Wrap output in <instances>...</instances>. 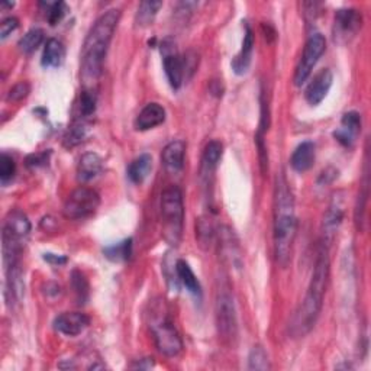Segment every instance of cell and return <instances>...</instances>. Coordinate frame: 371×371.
Segmentation results:
<instances>
[{"instance_id": "obj_1", "label": "cell", "mask_w": 371, "mask_h": 371, "mask_svg": "<svg viewBox=\"0 0 371 371\" xmlns=\"http://www.w3.org/2000/svg\"><path fill=\"white\" fill-rule=\"evenodd\" d=\"M120 19L119 9H109L96 19L80 52V78L86 89L102 76L103 63Z\"/></svg>"}, {"instance_id": "obj_2", "label": "cell", "mask_w": 371, "mask_h": 371, "mask_svg": "<svg viewBox=\"0 0 371 371\" xmlns=\"http://www.w3.org/2000/svg\"><path fill=\"white\" fill-rule=\"evenodd\" d=\"M296 232L295 198L286 176L282 173L277 177L274 191V255L282 267H287L290 263Z\"/></svg>"}, {"instance_id": "obj_3", "label": "cell", "mask_w": 371, "mask_h": 371, "mask_svg": "<svg viewBox=\"0 0 371 371\" xmlns=\"http://www.w3.org/2000/svg\"><path fill=\"white\" fill-rule=\"evenodd\" d=\"M328 280H329V254L328 246L321 242L306 296L304 301H301L299 309L296 310L293 321L290 324V334L295 338H300L309 334L316 321H318L324 306V297L326 293Z\"/></svg>"}, {"instance_id": "obj_4", "label": "cell", "mask_w": 371, "mask_h": 371, "mask_svg": "<svg viewBox=\"0 0 371 371\" xmlns=\"http://www.w3.org/2000/svg\"><path fill=\"white\" fill-rule=\"evenodd\" d=\"M31 232V222L22 211H10L2 229V255L5 270L19 264V257Z\"/></svg>"}, {"instance_id": "obj_5", "label": "cell", "mask_w": 371, "mask_h": 371, "mask_svg": "<svg viewBox=\"0 0 371 371\" xmlns=\"http://www.w3.org/2000/svg\"><path fill=\"white\" fill-rule=\"evenodd\" d=\"M161 225L162 237L171 246H177L183 237L184 203L183 191L177 186H170L161 195Z\"/></svg>"}, {"instance_id": "obj_6", "label": "cell", "mask_w": 371, "mask_h": 371, "mask_svg": "<svg viewBox=\"0 0 371 371\" xmlns=\"http://www.w3.org/2000/svg\"><path fill=\"white\" fill-rule=\"evenodd\" d=\"M149 329L153 332L158 351L167 357H176L183 350V341L174 326L164 304H154L151 310Z\"/></svg>"}, {"instance_id": "obj_7", "label": "cell", "mask_w": 371, "mask_h": 371, "mask_svg": "<svg viewBox=\"0 0 371 371\" xmlns=\"http://www.w3.org/2000/svg\"><path fill=\"white\" fill-rule=\"evenodd\" d=\"M100 204V196L96 190L90 187L80 186L68 195L63 213L67 219L72 221H80L96 213Z\"/></svg>"}, {"instance_id": "obj_8", "label": "cell", "mask_w": 371, "mask_h": 371, "mask_svg": "<svg viewBox=\"0 0 371 371\" xmlns=\"http://www.w3.org/2000/svg\"><path fill=\"white\" fill-rule=\"evenodd\" d=\"M216 325L219 335L225 342H232L238 334V318L233 297L229 292H221L216 299Z\"/></svg>"}, {"instance_id": "obj_9", "label": "cell", "mask_w": 371, "mask_h": 371, "mask_svg": "<svg viewBox=\"0 0 371 371\" xmlns=\"http://www.w3.org/2000/svg\"><path fill=\"white\" fill-rule=\"evenodd\" d=\"M326 50V39L322 34H313L308 39V43L305 45L304 54H301V59L296 67L295 72V85L299 87L301 85H305V81L309 78L312 74V70L315 68L316 63L319 61L322 57V54Z\"/></svg>"}, {"instance_id": "obj_10", "label": "cell", "mask_w": 371, "mask_h": 371, "mask_svg": "<svg viewBox=\"0 0 371 371\" xmlns=\"http://www.w3.org/2000/svg\"><path fill=\"white\" fill-rule=\"evenodd\" d=\"M343 215H346V202H343V193L338 191L334 195L331 203L324 215L322 221V244L329 246L332 244L337 232L342 224Z\"/></svg>"}, {"instance_id": "obj_11", "label": "cell", "mask_w": 371, "mask_h": 371, "mask_svg": "<svg viewBox=\"0 0 371 371\" xmlns=\"http://www.w3.org/2000/svg\"><path fill=\"white\" fill-rule=\"evenodd\" d=\"M161 50H164L162 65H164V72H166L169 83L174 90H178L183 85L184 77L187 76L186 59L182 57L180 54H177L173 50V45L169 47L167 41L166 43H162Z\"/></svg>"}, {"instance_id": "obj_12", "label": "cell", "mask_w": 371, "mask_h": 371, "mask_svg": "<svg viewBox=\"0 0 371 371\" xmlns=\"http://www.w3.org/2000/svg\"><path fill=\"white\" fill-rule=\"evenodd\" d=\"M361 13L355 9H339L335 13L334 34L335 39L347 41L361 28Z\"/></svg>"}, {"instance_id": "obj_13", "label": "cell", "mask_w": 371, "mask_h": 371, "mask_svg": "<svg viewBox=\"0 0 371 371\" xmlns=\"http://www.w3.org/2000/svg\"><path fill=\"white\" fill-rule=\"evenodd\" d=\"M89 316L81 312H64L54 319V329L65 337H77L89 326Z\"/></svg>"}, {"instance_id": "obj_14", "label": "cell", "mask_w": 371, "mask_h": 371, "mask_svg": "<svg viewBox=\"0 0 371 371\" xmlns=\"http://www.w3.org/2000/svg\"><path fill=\"white\" fill-rule=\"evenodd\" d=\"M332 81H334V76L331 70H328V68L321 70L313 77V80L310 81L306 89V100L312 106L319 105L326 98L328 92L331 90Z\"/></svg>"}, {"instance_id": "obj_15", "label": "cell", "mask_w": 371, "mask_h": 371, "mask_svg": "<svg viewBox=\"0 0 371 371\" xmlns=\"http://www.w3.org/2000/svg\"><path fill=\"white\" fill-rule=\"evenodd\" d=\"M186 156V144L182 140L171 141L162 149V166L170 174H177L183 170Z\"/></svg>"}, {"instance_id": "obj_16", "label": "cell", "mask_w": 371, "mask_h": 371, "mask_svg": "<svg viewBox=\"0 0 371 371\" xmlns=\"http://www.w3.org/2000/svg\"><path fill=\"white\" fill-rule=\"evenodd\" d=\"M361 132V116L359 112H348L342 116L341 128L334 132L335 140L343 147H351Z\"/></svg>"}, {"instance_id": "obj_17", "label": "cell", "mask_w": 371, "mask_h": 371, "mask_svg": "<svg viewBox=\"0 0 371 371\" xmlns=\"http://www.w3.org/2000/svg\"><path fill=\"white\" fill-rule=\"evenodd\" d=\"M23 297V280L21 266L10 267L6 270V282H5V299L8 306L12 309L15 305L21 304Z\"/></svg>"}, {"instance_id": "obj_18", "label": "cell", "mask_w": 371, "mask_h": 371, "mask_svg": "<svg viewBox=\"0 0 371 371\" xmlns=\"http://www.w3.org/2000/svg\"><path fill=\"white\" fill-rule=\"evenodd\" d=\"M253 52H254V34L250 28V25H245V34L242 39L241 51L237 54V57L232 60V70L238 76L245 74L253 61Z\"/></svg>"}, {"instance_id": "obj_19", "label": "cell", "mask_w": 371, "mask_h": 371, "mask_svg": "<svg viewBox=\"0 0 371 371\" xmlns=\"http://www.w3.org/2000/svg\"><path fill=\"white\" fill-rule=\"evenodd\" d=\"M166 120V111L158 103H148L135 119V128L138 131L153 129Z\"/></svg>"}, {"instance_id": "obj_20", "label": "cell", "mask_w": 371, "mask_h": 371, "mask_svg": "<svg viewBox=\"0 0 371 371\" xmlns=\"http://www.w3.org/2000/svg\"><path fill=\"white\" fill-rule=\"evenodd\" d=\"M103 170V161L96 153H86L80 158L77 166V178L81 183H87L98 177Z\"/></svg>"}, {"instance_id": "obj_21", "label": "cell", "mask_w": 371, "mask_h": 371, "mask_svg": "<svg viewBox=\"0 0 371 371\" xmlns=\"http://www.w3.org/2000/svg\"><path fill=\"white\" fill-rule=\"evenodd\" d=\"M315 149H316L315 144L310 141H305L296 147L292 160H290V164L295 171L305 173L312 169L315 162V156H316Z\"/></svg>"}, {"instance_id": "obj_22", "label": "cell", "mask_w": 371, "mask_h": 371, "mask_svg": "<svg viewBox=\"0 0 371 371\" xmlns=\"http://www.w3.org/2000/svg\"><path fill=\"white\" fill-rule=\"evenodd\" d=\"M224 154V145L213 140L206 144L204 149H203V157H202V174L203 177H211L219 161H221Z\"/></svg>"}, {"instance_id": "obj_23", "label": "cell", "mask_w": 371, "mask_h": 371, "mask_svg": "<svg viewBox=\"0 0 371 371\" xmlns=\"http://www.w3.org/2000/svg\"><path fill=\"white\" fill-rule=\"evenodd\" d=\"M151 169H153V158H151L149 154H141L129 164L127 171L128 178L134 184H141L149 176Z\"/></svg>"}, {"instance_id": "obj_24", "label": "cell", "mask_w": 371, "mask_h": 371, "mask_svg": "<svg viewBox=\"0 0 371 371\" xmlns=\"http://www.w3.org/2000/svg\"><path fill=\"white\" fill-rule=\"evenodd\" d=\"M89 127L90 125H89L87 119L77 116L72 125L68 127V129H67V132L64 135V140H63L64 147L65 148H74L78 144L83 142L86 140V136H87Z\"/></svg>"}, {"instance_id": "obj_25", "label": "cell", "mask_w": 371, "mask_h": 371, "mask_svg": "<svg viewBox=\"0 0 371 371\" xmlns=\"http://www.w3.org/2000/svg\"><path fill=\"white\" fill-rule=\"evenodd\" d=\"M176 274H177V279L180 280V283L191 295L199 296V297L202 296V287L196 277V274L190 268V266L184 259H178L176 263Z\"/></svg>"}, {"instance_id": "obj_26", "label": "cell", "mask_w": 371, "mask_h": 371, "mask_svg": "<svg viewBox=\"0 0 371 371\" xmlns=\"http://www.w3.org/2000/svg\"><path fill=\"white\" fill-rule=\"evenodd\" d=\"M65 57V48L61 41L57 38H51L47 41L44 52H43V63L44 67H60Z\"/></svg>"}, {"instance_id": "obj_27", "label": "cell", "mask_w": 371, "mask_h": 371, "mask_svg": "<svg viewBox=\"0 0 371 371\" xmlns=\"http://www.w3.org/2000/svg\"><path fill=\"white\" fill-rule=\"evenodd\" d=\"M162 6L161 2H154V0H147V2H141L136 10L135 15V23L140 26V28H145L154 22L157 13L160 8Z\"/></svg>"}, {"instance_id": "obj_28", "label": "cell", "mask_w": 371, "mask_h": 371, "mask_svg": "<svg viewBox=\"0 0 371 371\" xmlns=\"http://www.w3.org/2000/svg\"><path fill=\"white\" fill-rule=\"evenodd\" d=\"M103 254L107 259L114 261V263L128 261L132 255V238H127L118 244L106 246V248H103Z\"/></svg>"}, {"instance_id": "obj_29", "label": "cell", "mask_w": 371, "mask_h": 371, "mask_svg": "<svg viewBox=\"0 0 371 371\" xmlns=\"http://www.w3.org/2000/svg\"><path fill=\"white\" fill-rule=\"evenodd\" d=\"M77 107H78V118L89 120L94 115L96 107H98V94H96L93 89H85L80 93Z\"/></svg>"}, {"instance_id": "obj_30", "label": "cell", "mask_w": 371, "mask_h": 371, "mask_svg": "<svg viewBox=\"0 0 371 371\" xmlns=\"http://www.w3.org/2000/svg\"><path fill=\"white\" fill-rule=\"evenodd\" d=\"M70 283L78 305H85L90 293V287L86 276L80 270H73L70 276Z\"/></svg>"}, {"instance_id": "obj_31", "label": "cell", "mask_w": 371, "mask_h": 371, "mask_svg": "<svg viewBox=\"0 0 371 371\" xmlns=\"http://www.w3.org/2000/svg\"><path fill=\"white\" fill-rule=\"evenodd\" d=\"M368 169L365 164V171H364V180L361 184V190L359 193V199H357V206H355V224L357 228L363 229V224H364V213H365V206H367V200H368Z\"/></svg>"}, {"instance_id": "obj_32", "label": "cell", "mask_w": 371, "mask_h": 371, "mask_svg": "<svg viewBox=\"0 0 371 371\" xmlns=\"http://www.w3.org/2000/svg\"><path fill=\"white\" fill-rule=\"evenodd\" d=\"M44 41V31L39 28H34L31 31L26 32L18 43V47L21 50V52L23 54H31L34 52L41 44H43Z\"/></svg>"}, {"instance_id": "obj_33", "label": "cell", "mask_w": 371, "mask_h": 371, "mask_svg": "<svg viewBox=\"0 0 371 371\" xmlns=\"http://www.w3.org/2000/svg\"><path fill=\"white\" fill-rule=\"evenodd\" d=\"M15 173H17L15 160H13L9 154L3 153L2 158H0V183H2V186L6 187L13 180Z\"/></svg>"}, {"instance_id": "obj_34", "label": "cell", "mask_w": 371, "mask_h": 371, "mask_svg": "<svg viewBox=\"0 0 371 371\" xmlns=\"http://www.w3.org/2000/svg\"><path fill=\"white\" fill-rule=\"evenodd\" d=\"M248 368L250 370H270L268 355L263 347H254L248 355Z\"/></svg>"}, {"instance_id": "obj_35", "label": "cell", "mask_w": 371, "mask_h": 371, "mask_svg": "<svg viewBox=\"0 0 371 371\" xmlns=\"http://www.w3.org/2000/svg\"><path fill=\"white\" fill-rule=\"evenodd\" d=\"M47 6V19L50 25H57L63 21L68 8L64 2H54V3H44Z\"/></svg>"}, {"instance_id": "obj_36", "label": "cell", "mask_w": 371, "mask_h": 371, "mask_svg": "<svg viewBox=\"0 0 371 371\" xmlns=\"http://www.w3.org/2000/svg\"><path fill=\"white\" fill-rule=\"evenodd\" d=\"M30 92H31V86L26 83V81H21V83L15 85L9 90L6 99L9 102H21L30 94Z\"/></svg>"}, {"instance_id": "obj_37", "label": "cell", "mask_w": 371, "mask_h": 371, "mask_svg": "<svg viewBox=\"0 0 371 371\" xmlns=\"http://www.w3.org/2000/svg\"><path fill=\"white\" fill-rule=\"evenodd\" d=\"M212 233H213V228L208 219H200L198 224V238H199L200 245H204V244L209 245L212 240Z\"/></svg>"}, {"instance_id": "obj_38", "label": "cell", "mask_w": 371, "mask_h": 371, "mask_svg": "<svg viewBox=\"0 0 371 371\" xmlns=\"http://www.w3.org/2000/svg\"><path fill=\"white\" fill-rule=\"evenodd\" d=\"M50 156L51 151H43V153L38 154H31L28 158H26V166L31 169H36V167H44L50 161Z\"/></svg>"}, {"instance_id": "obj_39", "label": "cell", "mask_w": 371, "mask_h": 371, "mask_svg": "<svg viewBox=\"0 0 371 371\" xmlns=\"http://www.w3.org/2000/svg\"><path fill=\"white\" fill-rule=\"evenodd\" d=\"M18 26H19V21L17 18H6L2 25H0V38L2 39H6L13 31H17L18 30Z\"/></svg>"}, {"instance_id": "obj_40", "label": "cell", "mask_w": 371, "mask_h": 371, "mask_svg": "<svg viewBox=\"0 0 371 371\" xmlns=\"http://www.w3.org/2000/svg\"><path fill=\"white\" fill-rule=\"evenodd\" d=\"M44 259L47 261V263H50L52 266H63V264L67 263V257L57 255V254H51V253L44 254Z\"/></svg>"}, {"instance_id": "obj_41", "label": "cell", "mask_w": 371, "mask_h": 371, "mask_svg": "<svg viewBox=\"0 0 371 371\" xmlns=\"http://www.w3.org/2000/svg\"><path fill=\"white\" fill-rule=\"evenodd\" d=\"M151 367H154L153 359H144V360L136 363L135 365H132V368H140V370H145V368H151Z\"/></svg>"}, {"instance_id": "obj_42", "label": "cell", "mask_w": 371, "mask_h": 371, "mask_svg": "<svg viewBox=\"0 0 371 371\" xmlns=\"http://www.w3.org/2000/svg\"><path fill=\"white\" fill-rule=\"evenodd\" d=\"M2 8H13V3H2Z\"/></svg>"}]
</instances>
